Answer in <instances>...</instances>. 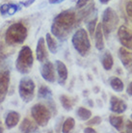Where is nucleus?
Masks as SVG:
<instances>
[{"label":"nucleus","mask_w":132,"mask_h":133,"mask_svg":"<svg viewBox=\"0 0 132 133\" xmlns=\"http://www.w3.org/2000/svg\"><path fill=\"white\" fill-rule=\"evenodd\" d=\"M75 23L76 14L71 10L64 11L54 17L51 25V34L59 40H65Z\"/></svg>","instance_id":"nucleus-1"},{"label":"nucleus","mask_w":132,"mask_h":133,"mask_svg":"<svg viewBox=\"0 0 132 133\" xmlns=\"http://www.w3.org/2000/svg\"><path fill=\"white\" fill-rule=\"evenodd\" d=\"M27 28L20 22L11 24L5 33V42L8 45L16 46L22 44L27 38Z\"/></svg>","instance_id":"nucleus-2"},{"label":"nucleus","mask_w":132,"mask_h":133,"mask_svg":"<svg viewBox=\"0 0 132 133\" xmlns=\"http://www.w3.org/2000/svg\"><path fill=\"white\" fill-rule=\"evenodd\" d=\"M34 64L33 52L29 46L24 45L18 52L17 61H16V68L17 70L21 74H28L32 70Z\"/></svg>","instance_id":"nucleus-3"},{"label":"nucleus","mask_w":132,"mask_h":133,"mask_svg":"<svg viewBox=\"0 0 132 133\" xmlns=\"http://www.w3.org/2000/svg\"><path fill=\"white\" fill-rule=\"evenodd\" d=\"M71 43L74 49L80 56H86L91 49V42L89 39V35L84 28H79L75 31L71 38Z\"/></svg>","instance_id":"nucleus-4"},{"label":"nucleus","mask_w":132,"mask_h":133,"mask_svg":"<svg viewBox=\"0 0 132 133\" xmlns=\"http://www.w3.org/2000/svg\"><path fill=\"white\" fill-rule=\"evenodd\" d=\"M119 22L120 18L118 14L116 13V11L112 9L111 7L106 8L102 14V17H101V27H102L103 34L105 35V37L108 38L110 34L117 29Z\"/></svg>","instance_id":"nucleus-5"},{"label":"nucleus","mask_w":132,"mask_h":133,"mask_svg":"<svg viewBox=\"0 0 132 133\" xmlns=\"http://www.w3.org/2000/svg\"><path fill=\"white\" fill-rule=\"evenodd\" d=\"M31 115L39 127H45L51 119V111L42 103H37L31 108Z\"/></svg>","instance_id":"nucleus-6"},{"label":"nucleus","mask_w":132,"mask_h":133,"mask_svg":"<svg viewBox=\"0 0 132 133\" xmlns=\"http://www.w3.org/2000/svg\"><path fill=\"white\" fill-rule=\"evenodd\" d=\"M35 83L33 79L28 76H23L19 81L18 85V94L20 98L24 102H31L35 97Z\"/></svg>","instance_id":"nucleus-7"},{"label":"nucleus","mask_w":132,"mask_h":133,"mask_svg":"<svg viewBox=\"0 0 132 133\" xmlns=\"http://www.w3.org/2000/svg\"><path fill=\"white\" fill-rule=\"evenodd\" d=\"M41 75L43 79L49 82V83H54L56 81V75H55V69H54V65H53L50 61L47 59L42 62L40 68Z\"/></svg>","instance_id":"nucleus-8"},{"label":"nucleus","mask_w":132,"mask_h":133,"mask_svg":"<svg viewBox=\"0 0 132 133\" xmlns=\"http://www.w3.org/2000/svg\"><path fill=\"white\" fill-rule=\"evenodd\" d=\"M10 85V70L7 69L0 70V104L3 102L9 90Z\"/></svg>","instance_id":"nucleus-9"},{"label":"nucleus","mask_w":132,"mask_h":133,"mask_svg":"<svg viewBox=\"0 0 132 133\" xmlns=\"http://www.w3.org/2000/svg\"><path fill=\"white\" fill-rule=\"evenodd\" d=\"M118 38L121 44L126 49L132 50V33L124 25H121L118 29Z\"/></svg>","instance_id":"nucleus-10"},{"label":"nucleus","mask_w":132,"mask_h":133,"mask_svg":"<svg viewBox=\"0 0 132 133\" xmlns=\"http://www.w3.org/2000/svg\"><path fill=\"white\" fill-rule=\"evenodd\" d=\"M109 109L110 111H112L113 113L115 114H122L127 109V104L122 98L116 97V96H112L110 98Z\"/></svg>","instance_id":"nucleus-11"},{"label":"nucleus","mask_w":132,"mask_h":133,"mask_svg":"<svg viewBox=\"0 0 132 133\" xmlns=\"http://www.w3.org/2000/svg\"><path fill=\"white\" fill-rule=\"evenodd\" d=\"M55 68H56L57 73H58V83L60 85H65L67 79H68V76H69L67 66L62 61L56 60V62H55Z\"/></svg>","instance_id":"nucleus-12"},{"label":"nucleus","mask_w":132,"mask_h":133,"mask_svg":"<svg viewBox=\"0 0 132 133\" xmlns=\"http://www.w3.org/2000/svg\"><path fill=\"white\" fill-rule=\"evenodd\" d=\"M36 55H37V59L39 62H43L44 60L47 59L48 57V53H47V50H46L45 46V40L44 38H40L39 41H38V43H37V47H36Z\"/></svg>","instance_id":"nucleus-13"},{"label":"nucleus","mask_w":132,"mask_h":133,"mask_svg":"<svg viewBox=\"0 0 132 133\" xmlns=\"http://www.w3.org/2000/svg\"><path fill=\"white\" fill-rule=\"evenodd\" d=\"M94 36H95V44H96V49L99 51H102L104 49L105 44H104V34H103L101 23H98L96 25Z\"/></svg>","instance_id":"nucleus-14"},{"label":"nucleus","mask_w":132,"mask_h":133,"mask_svg":"<svg viewBox=\"0 0 132 133\" xmlns=\"http://www.w3.org/2000/svg\"><path fill=\"white\" fill-rule=\"evenodd\" d=\"M19 131L24 133H31V132H38L39 131V125L34 123L29 119H24L19 124Z\"/></svg>","instance_id":"nucleus-15"},{"label":"nucleus","mask_w":132,"mask_h":133,"mask_svg":"<svg viewBox=\"0 0 132 133\" xmlns=\"http://www.w3.org/2000/svg\"><path fill=\"white\" fill-rule=\"evenodd\" d=\"M119 58L122 64L126 68H128L132 65V53L126 47H120L119 48Z\"/></svg>","instance_id":"nucleus-16"},{"label":"nucleus","mask_w":132,"mask_h":133,"mask_svg":"<svg viewBox=\"0 0 132 133\" xmlns=\"http://www.w3.org/2000/svg\"><path fill=\"white\" fill-rule=\"evenodd\" d=\"M19 120H20V115L18 112L10 111L9 113L7 114L6 118H5V124L10 129V128H13V127H16L17 123H19Z\"/></svg>","instance_id":"nucleus-17"},{"label":"nucleus","mask_w":132,"mask_h":133,"mask_svg":"<svg viewBox=\"0 0 132 133\" xmlns=\"http://www.w3.org/2000/svg\"><path fill=\"white\" fill-rule=\"evenodd\" d=\"M100 62H101V65H102L103 69L105 70H110L114 66V59H113V56L111 52L109 50H105L101 56H100Z\"/></svg>","instance_id":"nucleus-18"},{"label":"nucleus","mask_w":132,"mask_h":133,"mask_svg":"<svg viewBox=\"0 0 132 133\" xmlns=\"http://www.w3.org/2000/svg\"><path fill=\"white\" fill-rule=\"evenodd\" d=\"M109 123L116 130L122 131L124 127V122H123V117L122 116H116L112 115L109 117Z\"/></svg>","instance_id":"nucleus-19"},{"label":"nucleus","mask_w":132,"mask_h":133,"mask_svg":"<svg viewBox=\"0 0 132 133\" xmlns=\"http://www.w3.org/2000/svg\"><path fill=\"white\" fill-rule=\"evenodd\" d=\"M45 40L46 45H47L50 52L53 54L57 53V51H58V43H57V41L54 39V37L51 34L47 33L45 35Z\"/></svg>","instance_id":"nucleus-20"},{"label":"nucleus","mask_w":132,"mask_h":133,"mask_svg":"<svg viewBox=\"0 0 132 133\" xmlns=\"http://www.w3.org/2000/svg\"><path fill=\"white\" fill-rule=\"evenodd\" d=\"M109 84H110V86H111V88H112L115 92H117V93H121V92H122L123 89H124L123 82L120 79L119 77H112V78H110Z\"/></svg>","instance_id":"nucleus-21"},{"label":"nucleus","mask_w":132,"mask_h":133,"mask_svg":"<svg viewBox=\"0 0 132 133\" xmlns=\"http://www.w3.org/2000/svg\"><path fill=\"white\" fill-rule=\"evenodd\" d=\"M38 97L41 99L45 100L52 99V92H51L49 87L44 86V85L41 86L40 89H39V92H38Z\"/></svg>","instance_id":"nucleus-22"},{"label":"nucleus","mask_w":132,"mask_h":133,"mask_svg":"<svg viewBox=\"0 0 132 133\" xmlns=\"http://www.w3.org/2000/svg\"><path fill=\"white\" fill-rule=\"evenodd\" d=\"M60 101H61V104H62V106L64 107L65 110H67V111H71L72 110L74 101L71 97H68L66 95H63V96L60 97Z\"/></svg>","instance_id":"nucleus-23"},{"label":"nucleus","mask_w":132,"mask_h":133,"mask_svg":"<svg viewBox=\"0 0 132 133\" xmlns=\"http://www.w3.org/2000/svg\"><path fill=\"white\" fill-rule=\"evenodd\" d=\"M76 115L81 121H88L92 117V112L85 107H79L76 110Z\"/></svg>","instance_id":"nucleus-24"},{"label":"nucleus","mask_w":132,"mask_h":133,"mask_svg":"<svg viewBox=\"0 0 132 133\" xmlns=\"http://www.w3.org/2000/svg\"><path fill=\"white\" fill-rule=\"evenodd\" d=\"M74 125H75V121H74V119L73 118H68L64 122L63 127H62L61 131L64 133H69L74 128Z\"/></svg>","instance_id":"nucleus-25"},{"label":"nucleus","mask_w":132,"mask_h":133,"mask_svg":"<svg viewBox=\"0 0 132 133\" xmlns=\"http://www.w3.org/2000/svg\"><path fill=\"white\" fill-rule=\"evenodd\" d=\"M96 21H97V17H95L93 20L89 21L88 23H87V29L89 31V34L90 36L93 37L94 36V34H95V31H96Z\"/></svg>","instance_id":"nucleus-26"},{"label":"nucleus","mask_w":132,"mask_h":133,"mask_svg":"<svg viewBox=\"0 0 132 133\" xmlns=\"http://www.w3.org/2000/svg\"><path fill=\"white\" fill-rule=\"evenodd\" d=\"M101 118L99 116H96V117H94L93 119H91L90 118L89 120L87 121V123L86 124L87 125H89V127H93V125H97V124H99V123H101Z\"/></svg>","instance_id":"nucleus-27"},{"label":"nucleus","mask_w":132,"mask_h":133,"mask_svg":"<svg viewBox=\"0 0 132 133\" xmlns=\"http://www.w3.org/2000/svg\"><path fill=\"white\" fill-rule=\"evenodd\" d=\"M126 11L127 14V17H129V19L131 20L132 22V1H128L126 5Z\"/></svg>","instance_id":"nucleus-28"},{"label":"nucleus","mask_w":132,"mask_h":133,"mask_svg":"<svg viewBox=\"0 0 132 133\" xmlns=\"http://www.w3.org/2000/svg\"><path fill=\"white\" fill-rule=\"evenodd\" d=\"M18 10V5L17 4H10L9 5V10H8V14L7 15H9V16H13L16 14V12Z\"/></svg>","instance_id":"nucleus-29"},{"label":"nucleus","mask_w":132,"mask_h":133,"mask_svg":"<svg viewBox=\"0 0 132 133\" xmlns=\"http://www.w3.org/2000/svg\"><path fill=\"white\" fill-rule=\"evenodd\" d=\"M89 1L90 0H77V2H76V8H78V9L84 8L88 4Z\"/></svg>","instance_id":"nucleus-30"},{"label":"nucleus","mask_w":132,"mask_h":133,"mask_svg":"<svg viewBox=\"0 0 132 133\" xmlns=\"http://www.w3.org/2000/svg\"><path fill=\"white\" fill-rule=\"evenodd\" d=\"M9 5L10 4H3L2 6H0V13H1V15H7L8 14Z\"/></svg>","instance_id":"nucleus-31"},{"label":"nucleus","mask_w":132,"mask_h":133,"mask_svg":"<svg viewBox=\"0 0 132 133\" xmlns=\"http://www.w3.org/2000/svg\"><path fill=\"white\" fill-rule=\"evenodd\" d=\"M124 127H126V132L132 133V122H131V121H127Z\"/></svg>","instance_id":"nucleus-32"},{"label":"nucleus","mask_w":132,"mask_h":133,"mask_svg":"<svg viewBox=\"0 0 132 133\" xmlns=\"http://www.w3.org/2000/svg\"><path fill=\"white\" fill-rule=\"evenodd\" d=\"M36 0H26V1H23V2H20V4L22 5V6H24L25 8H28L29 6H31L32 4L35 2Z\"/></svg>","instance_id":"nucleus-33"},{"label":"nucleus","mask_w":132,"mask_h":133,"mask_svg":"<svg viewBox=\"0 0 132 133\" xmlns=\"http://www.w3.org/2000/svg\"><path fill=\"white\" fill-rule=\"evenodd\" d=\"M126 93L128 94L129 96H131L132 97V81L128 84V86H127V88H126Z\"/></svg>","instance_id":"nucleus-34"},{"label":"nucleus","mask_w":132,"mask_h":133,"mask_svg":"<svg viewBox=\"0 0 132 133\" xmlns=\"http://www.w3.org/2000/svg\"><path fill=\"white\" fill-rule=\"evenodd\" d=\"M84 133H96V131L93 127H86L85 129H84V131H83Z\"/></svg>","instance_id":"nucleus-35"},{"label":"nucleus","mask_w":132,"mask_h":133,"mask_svg":"<svg viewBox=\"0 0 132 133\" xmlns=\"http://www.w3.org/2000/svg\"><path fill=\"white\" fill-rule=\"evenodd\" d=\"M65 0H48V2H49V4H60L62 3V2H64Z\"/></svg>","instance_id":"nucleus-36"},{"label":"nucleus","mask_w":132,"mask_h":133,"mask_svg":"<svg viewBox=\"0 0 132 133\" xmlns=\"http://www.w3.org/2000/svg\"><path fill=\"white\" fill-rule=\"evenodd\" d=\"M100 1V3L101 4H107L108 2H110L111 0H99Z\"/></svg>","instance_id":"nucleus-37"},{"label":"nucleus","mask_w":132,"mask_h":133,"mask_svg":"<svg viewBox=\"0 0 132 133\" xmlns=\"http://www.w3.org/2000/svg\"><path fill=\"white\" fill-rule=\"evenodd\" d=\"M4 131V128L2 127V123H1V121H0V133H2Z\"/></svg>","instance_id":"nucleus-38"},{"label":"nucleus","mask_w":132,"mask_h":133,"mask_svg":"<svg viewBox=\"0 0 132 133\" xmlns=\"http://www.w3.org/2000/svg\"><path fill=\"white\" fill-rule=\"evenodd\" d=\"M130 118H131V120H132V114H131V115H130Z\"/></svg>","instance_id":"nucleus-39"},{"label":"nucleus","mask_w":132,"mask_h":133,"mask_svg":"<svg viewBox=\"0 0 132 133\" xmlns=\"http://www.w3.org/2000/svg\"><path fill=\"white\" fill-rule=\"evenodd\" d=\"M131 73H132V65H131Z\"/></svg>","instance_id":"nucleus-40"},{"label":"nucleus","mask_w":132,"mask_h":133,"mask_svg":"<svg viewBox=\"0 0 132 133\" xmlns=\"http://www.w3.org/2000/svg\"><path fill=\"white\" fill-rule=\"evenodd\" d=\"M1 60H2V59H1V58H0V63H1Z\"/></svg>","instance_id":"nucleus-41"}]
</instances>
